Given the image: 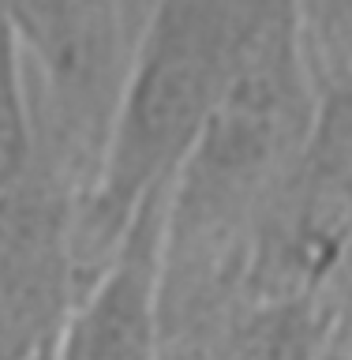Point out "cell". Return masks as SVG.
Wrapping results in <instances>:
<instances>
[{
    "label": "cell",
    "instance_id": "5b68a950",
    "mask_svg": "<svg viewBox=\"0 0 352 360\" xmlns=\"http://www.w3.org/2000/svg\"><path fill=\"white\" fill-rule=\"evenodd\" d=\"M169 195L146 202L131 221L105 270L79 297L49 360H162L157 281Z\"/></svg>",
    "mask_w": 352,
    "mask_h": 360
},
{
    "label": "cell",
    "instance_id": "52a82bcc",
    "mask_svg": "<svg viewBox=\"0 0 352 360\" xmlns=\"http://www.w3.org/2000/svg\"><path fill=\"white\" fill-rule=\"evenodd\" d=\"M34 158L30 109L8 4H0V188H8Z\"/></svg>",
    "mask_w": 352,
    "mask_h": 360
},
{
    "label": "cell",
    "instance_id": "6da1fadb",
    "mask_svg": "<svg viewBox=\"0 0 352 360\" xmlns=\"http://www.w3.org/2000/svg\"><path fill=\"white\" fill-rule=\"evenodd\" d=\"M259 15L263 0L154 4L98 191L79 214L83 292L105 270L146 202L173 191Z\"/></svg>",
    "mask_w": 352,
    "mask_h": 360
},
{
    "label": "cell",
    "instance_id": "8992f818",
    "mask_svg": "<svg viewBox=\"0 0 352 360\" xmlns=\"http://www.w3.org/2000/svg\"><path fill=\"white\" fill-rule=\"evenodd\" d=\"M292 19L315 98L352 94V0L292 4Z\"/></svg>",
    "mask_w": 352,
    "mask_h": 360
},
{
    "label": "cell",
    "instance_id": "277c9868",
    "mask_svg": "<svg viewBox=\"0 0 352 360\" xmlns=\"http://www.w3.org/2000/svg\"><path fill=\"white\" fill-rule=\"evenodd\" d=\"M79 297V207L34 150L0 188V360H49Z\"/></svg>",
    "mask_w": 352,
    "mask_h": 360
},
{
    "label": "cell",
    "instance_id": "7a4b0ae2",
    "mask_svg": "<svg viewBox=\"0 0 352 360\" xmlns=\"http://www.w3.org/2000/svg\"><path fill=\"white\" fill-rule=\"evenodd\" d=\"M8 19L27 86L34 150L83 214L105 169L154 4L27 0L8 4Z\"/></svg>",
    "mask_w": 352,
    "mask_h": 360
},
{
    "label": "cell",
    "instance_id": "ba28073f",
    "mask_svg": "<svg viewBox=\"0 0 352 360\" xmlns=\"http://www.w3.org/2000/svg\"><path fill=\"white\" fill-rule=\"evenodd\" d=\"M315 311H319L322 326L319 360H352V244L345 248L334 274L319 289Z\"/></svg>",
    "mask_w": 352,
    "mask_h": 360
},
{
    "label": "cell",
    "instance_id": "3957f363",
    "mask_svg": "<svg viewBox=\"0 0 352 360\" xmlns=\"http://www.w3.org/2000/svg\"><path fill=\"white\" fill-rule=\"evenodd\" d=\"M352 244V94L322 98L311 135L266 210L255 248V304L315 300Z\"/></svg>",
    "mask_w": 352,
    "mask_h": 360
}]
</instances>
